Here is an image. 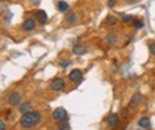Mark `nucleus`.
<instances>
[{
	"label": "nucleus",
	"mask_w": 155,
	"mask_h": 130,
	"mask_svg": "<svg viewBox=\"0 0 155 130\" xmlns=\"http://www.w3.org/2000/svg\"><path fill=\"white\" fill-rule=\"evenodd\" d=\"M41 119V115L39 111H28V112L23 113L22 117L19 119V125H21L22 128H32L35 126L36 124H39Z\"/></svg>",
	"instance_id": "nucleus-1"
},
{
	"label": "nucleus",
	"mask_w": 155,
	"mask_h": 130,
	"mask_svg": "<svg viewBox=\"0 0 155 130\" xmlns=\"http://www.w3.org/2000/svg\"><path fill=\"white\" fill-rule=\"evenodd\" d=\"M52 116H53V119H54L58 124H61V122H67V117H69V116H67L66 109L62 108V107H57L54 111H53Z\"/></svg>",
	"instance_id": "nucleus-2"
},
{
	"label": "nucleus",
	"mask_w": 155,
	"mask_h": 130,
	"mask_svg": "<svg viewBox=\"0 0 155 130\" xmlns=\"http://www.w3.org/2000/svg\"><path fill=\"white\" fill-rule=\"evenodd\" d=\"M64 88H65V81H64V79L56 78V79L52 80V83H51V89H52V90L60 91V90H62Z\"/></svg>",
	"instance_id": "nucleus-3"
},
{
	"label": "nucleus",
	"mask_w": 155,
	"mask_h": 130,
	"mask_svg": "<svg viewBox=\"0 0 155 130\" xmlns=\"http://www.w3.org/2000/svg\"><path fill=\"white\" fill-rule=\"evenodd\" d=\"M19 99H21V94L18 91H12L8 97V104L11 106H16L19 103Z\"/></svg>",
	"instance_id": "nucleus-4"
},
{
	"label": "nucleus",
	"mask_w": 155,
	"mask_h": 130,
	"mask_svg": "<svg viewBox=\"0 0 155 130\" xmlns=\"http://www.w3.org/2000/svg\"><path fill=\"white\" fill-rule=\"evenodd\" d=\"M141 99H142V95H141V94H140V93H134V94L132 95V98H130V100H129L128 107H129V108L137 107V106L140 104V102H141Z\"/></svg>",
	"instance_id": "nucleus-5"
},
{
	"label": "nucleus",
	"mask_w": 155,
	"mask_h": 130,
	"mask_svg": "<svg viewBox=\"0 0 155 130\" xmlns=\"http://www.w3.org/2000/svg\"><path fill=\"white\" fill-rule=\"evenodd\" d=\"M35 17H36V21L39 23H41V25H44V23L47 22V20H48V16H47V13L44 11H36Z\"/></svg>",
	"instance_id": "nucleus-6"
},
{
	"label": "nucleus",
	"mask_w": 155,
	"mask_h": 130,
	"mask_svg": "<svg viewBox=\"0 0 155 130\" xmlns=\"http://www.w3.org/2000/svg\"><path fill=\"white\" fill-rule=\"evenodd\" d=\"M69 79H70V81H72V83L79 81L81 79V71L80 70H72L69 74Z\"/></svg>",
	"instance_id": "nucleus-7"
},
{
	"label": "nucleus",
	"mask_w": 155,
	"mask_h": 130,
	"mask_svg": "<svg viewBox=\"0 0 155 130\" xmlns=\"http://www.w3.org/2000/svg\"><path fill=\"white\" fill-rule=\"evenodd\" d=\"M118 122H119V116L116 113H111L107 117V124L110 128H115L118 125Z\"/></svg>",
	"instance_id": "nucleus-8"
},
{
	"label": "nucleus",
	"mask_w": 155,
	"mask_h": 130,
	"mask_svg": "<svg viewBox=\"0 0 155 130\" xmlns=\"http://www.w3.org/2000/svg\"><path fill=\"white\" fill-rule=\"evenodd\" d=\"M138 126L143 128V129H150L151 128V124H150V119L149 117H142L138 120Z\"/></svg>",
	"instance_id": "nucleus-9"
},
{
	"label": "nucleus",
	"mask_w": 155,
	"mask_h": 130,
	"mask_svg": "<svg viewBox=\"0 0 155 130\" xmlns=\"http://www.w3.org/2000/svg\"><path fill=\"white\" fill-rule=\"evenodd\" d=\"M34 27H35V22H34L32 20H26L22 23V28L25 31H32Z\"/></svg>",
	"instance_id": "nucleus-10"
},
{
	"label": "nucleus",
	"mask_w": 155,
	"mask_h": 130,
	"mask_svg": "<svg viewBox=\"0 0 155 130\" xmlns=\"http://www.w3.org/2000/svg\"><path fill=\"white\" fill-rule=\"evenodd\" d=\"M72 52H74L75 54H78V55H81V54H85L87 49H85V48H83L81 45H75L74 49H72Z\"/></svg>",
	"instance_id": "nucleus-11"
},
{
	"label": "nucleus",
	"mask_w": 155,
	"mask_h": 130,
	"mask_svg": "<svg viewBox=\"0 0 155 130\" xmlns=\"http://www.w3.org/2000/svg\"><path fill=\"white\" fill-rule=\"evenodd\" d=\"M106 40H107V43L109 44H115L116 43V40H118V37H116V33H114V32H110V33H107V36H106Z\"/></svg>",
	"instance_id": "nucleus-12"
},
{
	"label": "nucleus",
	"mask_w": 155,
	"mask_h": 130,
	"mask_svg": "<svg viewBox=\"0 0 155 130\" xmlns=\"http://www.w3.org/2000/svg\"><path fill=\"white\" fill-rule=\"evenodd\" d=\"M75 21H76V14H75L74 12H70V13L66 16V22L71 25V23H75Z\"/></svg>",
	"instance_id": "nucleus-13"
},
{
	"label": "nucleus",
	"mask_w": 155,
	"mask_h": 130,
	"mask_svg": "<svg viewBox=\"0 0 155 130\" xmlns=\"http://www.w3.org/2000/svg\"><path fill=\"white\" fill-rule=\"evenodd\" d=\"M57 7H58V11L60 12H66L67 9H69V4H67L66 2H58Z\"/></svg>",
	"instance_id": "nucleus-14"
},
{
	"label": "nucleus",
	"mask_w": 155,
	"mask_h": 130,
	"mask_svg": "<svg viewBox=\"0 0 155 130\" xmlns=\"http://www.w3.org/2000/svg\"><path fill=\"white\" fill-rule=\"evenodd\" d=\"M28 109H30V102H25L21 104V107H19V112H21L22 115L28 112Z\"/></svg>",
	"instance_id": "nucleus-15"
},
{
	"label": "nucleus",
	"mask_w": 155,
	"mask_h": 130,
	"mask_svg": "<svg viewBox=\"0 0 155 130\" xmlns=\"http://www.w3.org/2000/svg\"><path fill=\"white\" fill-rule=\"evenodd\" d=\"M106 22H107L109 25H114V23H116V18L114 16H107V20H106Z\"/></svg>",
	"instance_id": "nucleus-16"
},
{
	"label": "nucleus",
	"mask_w": 155,
	"mask_h": 130,
	"mask_svg": "<svg viewBox=\"0 0 155 130\" xmlns=\"http://www.w3.org/2000/svg\"><path fill=\"white\" fill-rule=\"evenodd\" d=\"M58 126H60V130H70L67 122H61V124H58Z\"/></svg>",
	"instance_id": "nucleus-17"
},
{
	"label": "nucleus",
	"mask_w": 155,
	"mask_h": 130,
	"mask_svg": "<svg viewBox=\"0 0 155 130\" xmlns=\"http://www.w3.org/2000/svg\"><path fill=\"white\" fill-rule=\"evenodd\" d=\"M133 25L136 28H141L143 25H142V22L141 21H138V20H133Z\"/></svg>",
	"instance_id": "nucleus-18"
},
{
	"label": "nucleus",
	"mask_w": 155,
	"mask_h": 130,
	"mask_svg": "<svg viewBox=\"0 0 155 130\" xmlns=\"http://www.w3.org/2000/svg\"><path fill=\"white\" fill-rule=\"evenodd\" d=\"M115 3H116V0H107V5L110 8H114L115 7Z\"/></svg>",
	"instance_id": "nucleus-19"
},
{
	"label": "nucleus",
	"mask_w": 155,
	"mask_h": 130,
	"mask_svg": "<svg viewBox=\"0 0 155 130\" xmlns=\"http://www.w3.org/2000/svg\"><path fill=\"white\" fill-rule=\"evenodd\" d=\"M150 53L155 55V43H153V44H150Z\"/></svg>",
	"instance_id": "nucleus-20"
},
{
	"label": "nucleus",
	"mask_w": 155,
	"mask_h": 130,
	"mask_svg": "<svg viewBox=\"0 0 155 130\" xmlns=\"http://www.w3.org/2000/svg\"><path fill=\"white\" fill-rule=\"evenodd\" d=\"M130 20H132V16H128V14H124L123 16V21L127 22V21H130Z\"/></svg>",
	"instance_id": "nucleus-21"
},
{
	"label": "nucleus",
	"mask_w": 155,
	"mask_h": 130,
	"mask_svg": "<svg viewBox=\"0 0 155 130\" xmlns=\"http://www.w3.org/2000/svg\"><path fill=\"white\" fill-rule=\"evenodd\" d=\"M0 130H5V124H4V120H0Z\"/></svg>",
	"instance_id": "nucleus-22"
},
{
	"label": "nucleus",
	"mask_w": 155,
	"mask_h": 130,
	"mask_svg": "<svg viewBox=\"0 0 155 130\" xmlns=\"http://www.w3.org/2000/svg\"><path fill=\"white\" fill-rule=\"evenodd\" d=\"M70 65V61H61V66L62 67H66V66H69Z\"/></svg>",
	"instance_id": "nucleus-23"
},
{
	"label": "nucleus",
	"mask_w": 155,
	"mask_h": 130,
	"mask_svg": "<svg viewBox=\"0 0 155 130\" xmlns=\"http://www.w3.org/2000/svg\"><path fill=\"white\" fill-rule=\"evenodd\" d=\"M123 115H124V116H127V108L123 109Z\"/></svg>",
	"instance_id": "nucleus-24"
},
{
	"label": "nucleus",
	"mask_w": 155,
	"mask_h": 130,
	"mask_svg": "<svg viewBox=\"0 0 155 130\" xmlns=\"http://www.w3.org/2000/svg\"><path fill=\"white\" fill-rule=\"evenodd\" d=\"M138 130H140V129H138Z\"/></svg>",
	"instance_id": "nucleus-25"
}]
</instances>
